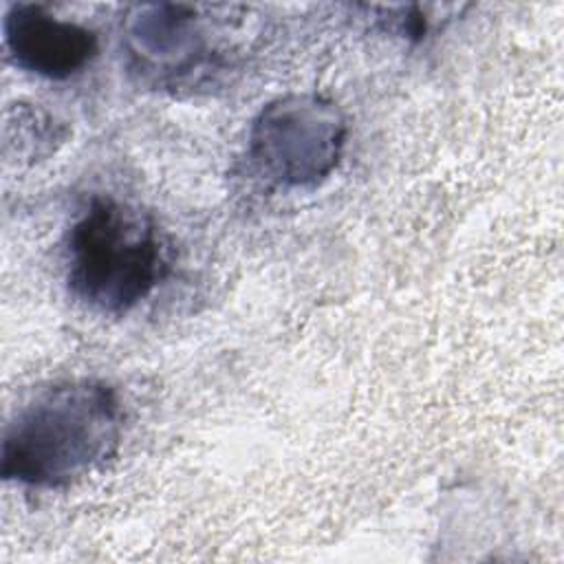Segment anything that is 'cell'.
I'll use <instances>...</instances> for the list:
<instances>
[{
  "label": "cell",
  "instance_id": "obj_1",
  "mask_svg": "<svg viewBox=\"0 0 564 564\" xmlns=\"http://www.w3.org/2000/svg\"><path fill=\"white\" fill-rule=\"evenodd\" d=\"M123 421L121 399L106 381H57L31 397L7 423L0 474L40 491L73 487L117 454Z\"/></svg>",
  "mask_w": 564,
  "mask_h": 564
},
{
  "label": "cell",
  "instance_id": "obj_2",
  "mask_svg": "<svg viewBox=\"0 0 564 564\" xmlns=\"http://www.w3.org/2000/svg\"><path fill=\"white\" fill-rule=\"evenodd\" d=\"M70 295L101 315H126L170 273V247L156 220L137 205L95 194L66 234Z\"/></svg>",
  "mask_w": 564,
  "mask_h": 564
},
{
  "label": "cell",
  "instance_id": "obj_3",
  "mask_svg": "<svg viewBox=\"0 0 564 564\" xmlns=\"http://www.w3.org/2000/svg\"><path fill=\"white\" fill-rule=\"evenodd\" d=\"M348 119L317 93H289L267 101L249 126L247 152L256 172L284 189L322 185L341 163Z\"/></svg>",
  "mask_w": 564,
  "mask_h": 564
},
{
  "label": "cell",
  "instance_id": "obj_4",
  "mask_svg": "<svg viewBox=\"0 0 564 564\" xmlns=\"http://www.w3.org/2000/svg\"><path fill=\"white\" fill-rule=\"evenodd\" d=\"M130 68L148 84L181 86L214 64L216 37L207 18L192 4L145 2L123 22Z\"/></svg>",
  "mask_w": 564,
  "mask_h": 564
},
{
  "label": "cell",
  "instance_id": "obj_5",
  "mask_svg": "<svg viewBox=\"0 0 564 564\" xmlns=\"http://www.w3.org/2000/svg\"><path fill=\"white\" fill-rule=\"evenodd\" d=\"M2 37L20 70L48 82L79 75L99 55V37L93 29L57 18L35 2L9 4L2 18Z\"/></svg>",
  "mask_w": 564,
  "mask_h": 564
}]
</instances>
